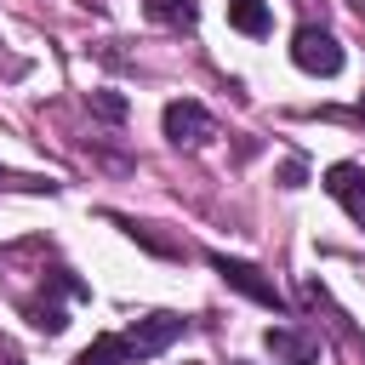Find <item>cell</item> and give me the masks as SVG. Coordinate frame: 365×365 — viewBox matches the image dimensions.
<instances>
[{
	"label": "cell",
	"mask_w": 365,
	"mask_h": 365,
	"mask_svg": "<svg viewBox=\"0 0 365 365\" xmlns=\"http://www.w3.org/2000/svg\"><path fill=\"white\" fill-rule=\"evenodd\" d=\"M228 365H245V359H228Z\"/></svg>",
	"instance_id": "8fae6325"
},
{
	"label": "cell",
	"mask_w": 365,
	"mask_h": 365,
	"mask_svg": "<svg viewBox=\"0 0 365 365\" xmlns=\"http://www.w3.org/2000/svg\"><path fill=\"white\" fill-rule=\"evenodd\" d=\"M143 6H148V17L165 23V29H194V23H200V0H143Z\"/></svg>",
	"instance_id": "ba28073f"
},
{
	"label": "cell",
	"mask_w": 365,
	"mask_h": 365,
	"mask_svg": "<svg viewBox=\"0 0 365 365\" xmlns=\"http://www.w3.org/2000/svg\"><path fill=\"white\" fill-rule=\"evenodd\" d=\"M325 194L342 200V211L365 228V171H359V165H331V171H325Z\"/></svg>",
	"instance_id": "8992f818"
},
{
	"label": "cell",
	"mask_w": 365,
	"mask_h": 365,
	"mask_svg": "<svg viewBox=\"0 0 365 365\" xmlns=\"http://www.w3.org/2000/svg\"><path fill=\"white\" fill-rule=\"evenodd\" d=\"M262 348L279 365H319V336H308L302 325H268L262 331Z\"/></svg>",
	"instance_id": "5b68a950"
},
{
	"label": "cell",
	"mask_w": 365,
	"mask_h": 365,
	"mask_svg": "<svg viewBox=\"0 0 365 365\" xmlns=\"http://www.w3.org/2000/svg\"><path fill=\"white\" fill-rule=\"evenodd\" d=\"M205 262H211V268H217V274H222L234 291H245L251 302H262V308H274V314L285 308V297L274 291V279H262V268H251V262H240V257H222V251H211Z\"/></svg>",
	"instance_id": "3957f363"
},
{
	"label": "cell",
	"mask_w": 365,
	"mask_h": 365,
	"mask_svg": "<svg viewBox=\"0 0 365 365\" xmlns=\"http://www.w3.org/2000/svg\"><path fill=\"white\" fill-rule=\"evenodd\" d=\"M182 331H188V319H182V314H143V319H137L131 331H120V336H125L131 359H154V354H165Z\"/></svg>",
	"instance_id": "7a4b0ae2"
},
{
	"label": "cell",
	"mask_w": 365,
	"mask_h": 365,
	"mask_svg": "<svg viewBox=\"0 0 365 365\" xmlns=\"http://www.w3.org/2000/svg\"><path fill=\"white\" fill-rule=\"evenodd\" d=\"M74 365H137V359H131V348H125L120 331H103V336L86 342V354H80Z\"/></svg>",
	"instance_id": "52a82bcc"
},
{
	"label": "cell",
	"mask_w": 365,
	"mask_h": 365,
	"mask_svg": "<svg viewBox=\"0 0 365 365\" xmlns=\"http://www.w3.org/2000/svg\"><path fill=\"white\" fill-rule=\"evenodd\" d=\"M160 125H165V137H171L177 148H200V143L211 137V114H205L194 97H177V103H165Z\"/></svg>",
	"instance_id": "277c9868"
},
{
	"label": "cell",
	"mask_w": 365,
	"mask_h": 365,
	"mask_svg": "<svg viewBox=\"0 0 365 365\" xmlns=\"http://www.w3.org/2000/svg\"><path fill=\"white\" fill-rule=\"evenodd\" d=\"M291 63H297L302 74H319V80H331V74H342V46H336V34H331V29H319V23H302V29L291 34Z\"/></svg>",
	"instance_id": "6da1fadb"
},
{
	"label": "cell",
	"mask_w": 365,
	"mask_h": 365,
	"mask_svg": "<svg viewBox=\"0 0 365 365\" xmlns=\"http://www.w3.org/2000/svg\"><path fill=\"white\" fill-rule=\"evenodd\" d=\"M228 23H234L240 34H251V40H257V34H268V23H274V17H268V6H262V0H228Z\"/></svg>",
	"instance_id": "9c48e42d"
},
{
	"label": "cell",
	"mask_w": 365,
	"mask_h": 365,
	"mask_svg": "<svg viewBox=\"0 0 365 365\" xmlns=\"http://www.w3.org/2000/svg\"><path fill=\"white\" fill-rule=\"evenodd\" d=\"M91 103H97V114H108V120H125V97H114V91H97Z\"/></svg>",
	"instance_id": "30bf717a"
},
{
	"label": "cell",
	"mask_w": 365,
	"mask_h": 365,
	"mask_svg": "<svg viewBox=\"0 0 365 365\" xmlns=\"http://www.w3.org/2000/svg\"><path fill=\"white\" fill-rule=\"evenodd\" d=\"M0 182H6V171H0Z\"/></svg>",
	"instance_id": "7c38bea8"
}]
</instances>
